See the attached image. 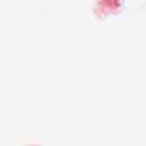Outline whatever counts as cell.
<instances>
[{
  "instance_id": "obj_1",
  "label": "cell",
  "mask_w": 146,
  "mask_h": 146,
  "mask_svg": "<svg viewBox=\"0 0 146 146\" xmlns=\"http://www.w3.org/2000/svg\"><path fill=\"white\" fill-rule=\"evenodd\" d=\"M99 8L106 11H113L116 13L122 8L123 0H98Z\"/></svg>"
}]
</instances>
